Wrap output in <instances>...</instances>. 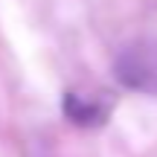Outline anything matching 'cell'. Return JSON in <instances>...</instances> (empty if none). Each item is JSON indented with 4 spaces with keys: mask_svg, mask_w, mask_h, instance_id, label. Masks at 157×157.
<instances>
[{
    "mask_svg": "<svg viewBox=\"0 0 157 157\" xmlns=\"http://www.w3.org/2000/svg\"><path fill=\"white\" fill-rule=\"evenodd\" d=\"M113 76L122 87L157 96V38H140L113 58Z\"/></svg>",
    "mask_w": 157,
    "mask_h": 157,
    "instance_id": "cell-1",
    "label": "cell"
},
{
    "mask_svg": "<svg viewBox=\"0 0 157 157\" xmlns=\"http://www.w3.org/2000/svg\"><path fill=\"white\" fill-rule=\"evenodd\" d=\"M61 111L78 128H99L111 113V99L105 93H76L67 90L61 99Z\"/></svg>",
    "mask_w": 157,
    "mask_h": 157,
    "instance_id": "cell-2",
    "label": "cell"
}]
</instances>
